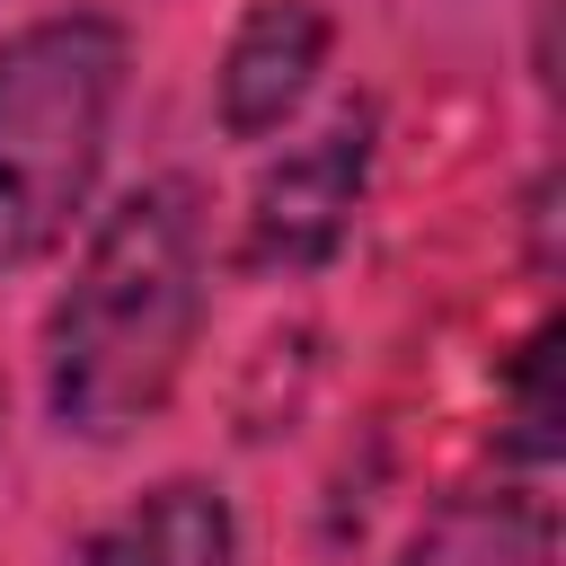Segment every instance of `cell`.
I'll return each mask as SVG.
<instances>
[{"label":"cell","mask_w":566,"mask_h":566,"mask_svg":"<svg viewBox=\"0 0 566 566\" xmlns=\"http://www.w3.org/2000/svg\"><path fill=\"white\" fill-rule=\"evenodd\" d=\"M389 566H557V504L531 486H478L442 495Z\"/></svg>","instance_id":"6"},{"label":"cell","mask_w":566,"mask_h":566,"mask_svg":"<svg viewBox=\"0 0 566 566\" xmlns=\"http://www.w3.org/2000/svg\"><path fill=\"white\" fill-rule=\"evenodd\" d=\"M336 62V18L318 0H248L221 62H212V124L221 142H274L301 124Z\"/></svg>","instance_id":"4"},{"label":"cell","mask_w":566,"mask_h":566,"mask_svg":"<svg viewBox=\"0 0 566 566\" xmlns=\"http://www.w3.org/2000/svg\"><path fill=\"white\" fill-rule=\"evenodd\" d=\"M371 159H380V106L345 97L318 133H301L292 150H274L239 203V239L230 265L248 283H310L345 256L363 195H371Z\"/></svg>","instance_id":"3"},{"label":"cell","mask_w":566,"mask_h":566,"mask_svg":"<svg viewBox=\"0 0 566 566\" xmlns=\"http://www.w3.org/2000/svg\"><path fill=\"white\" fill-rule=\"evenodd\" d=\"M124 88L133 27L115 9H44L0 35V274H35L88 230Z\"/></svg>","instance_id":"2"},{"label":"cell","mask_w":566,"mask_h":566,"mask_svg":"<svg viewBox=\"0 0 566 566\" xmlns=\"http://www.w3.org/2000/svg\"><path fill=\"white\" fill-rule=\"evenodd\" d=\"M212 310V239L203 195L186 177H142L106 212H88L71 283L44 310V416L62 442L115 451L168 416Z\"/></svg>","instance_id":"1"},{"label":"cell","mask_w":566,"mask_h":566,"mask_svg":"<svg viewBox=\"0 0 566 566\" xmlns=\"http://www.w3.org/2000/svg\"><path fill=\"white\" fill-rule=\"evenodd\" d=\"M548 345H557V318H539V327L522 336V354H513V424H522V433H513L504 451H513L522 469H548V451H557V433H548V424H557V398H548Z\"/></svg>","instance_id":"7"},{"label":"cell","mask_w":566,"mask_h":566,"mask_svg":"<svg viewBox=\"0 0 566 566\" xmlns=\"http://www.w3.org/2000/svg\"><path fill=\"white\" fill-rule=\"evenodd\" d=\"M62 566H239V513L212 478H159L115 504Z\"/></svg>","instance_id":"5"}]
</instances>
